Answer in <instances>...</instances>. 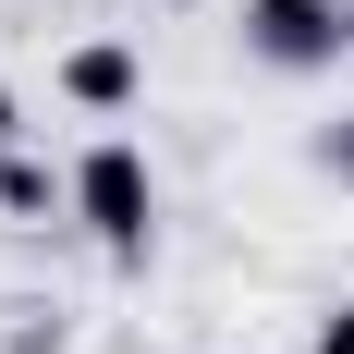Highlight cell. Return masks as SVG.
<instances>
[{
  "mask_svg": "<svg viewBox=\"0 0 354 354\" xmlns=\"http://www.w3.org/2000/svg\"><path fill=\"white\" fill-rule=\"evenodd\" d=\"M73 208L98 220L110 245H147V159H135L122 135H110V147H86V171H73Z\"/></svg>",
  "mask_w": 354,
  "mask_h": 354,
  "instance_id": "cell-1",
  "label": "cell"
},
{
  "mask_svg": "<svg viewBox=\"0 0 354 354\" xmlns=\"http://www.w3.org/2000/svg\"><path fill=\"white\" fill-rule=\"evenodd\" d=\"M245 37H257V62H330L354 37V12H330V0H245Z\"/></svg>",
  "mask_w": 354,
  "mask_h": 354,
  "instance_id": "cell-2",
  "label": "cell"
},
{
  "mask_svg": "<svg viewBox=\"0 0 354 354\" xmlns=\"http://www.w3.org/2000/svg\"><path fill=\"white\" fill-rule=\"evenodd\" d=\"M62 86H73L86 110H122V98H135V49H73V73H62Z\"/></svg>",
  "mask_w": 354,
  "mask_h": 354,
  "instance_id": "cell-3",
  "label": "cell"
},
{
  "mask_svg": "<svg viewBox=\"0 0 354 354\" xmlns=\"http://www.w3.org/2000/svg\"><path fill=\"white\" fill-rule=\"evenodd\" d=\"M0 208H49V171L37 159H0Z\"/></svg>",
  "mask_w": 354,
  "mask_h": 354,
  "instance_id": "cell-4",
  "label": "cell"
},
{
  "mask_svg": "<svg viewBox=\"0 0 354 354\" xmlns=\"http://www.w3.org/2000/svg\"><path fill=\"white\" fill-rule=\"evenodd\" d=\"M318 354H354V306H342V318H330V330H318Z\"/></svg>",
  "mask_w": 354,
  "mask_h": 354,
  "instance_id": "cell-5",
  "label": "cell"
},
{
  "mask_svg": "<svg viewBox=\"0 0 354 354\" xmlns=\"http://www.w3.org/2000/svg\"><path fill=\"white\" fill-rule=\"evenodd\" d=\"M0 147H12V86H0Z\"/></svg>",
  "mask_w": 354,
  "mask_h": 354,
  "instance_id": "cell-6",
  "label": "cell"
}]
</instances>
